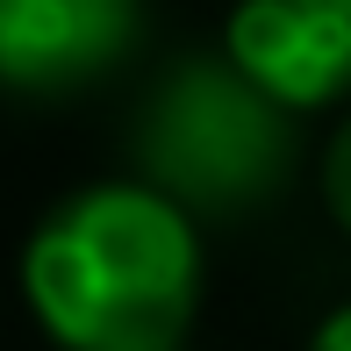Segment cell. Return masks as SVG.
<instances>
[{
    "mask_svg": "<svg viewBox=\"0 0 351 351\" xmlns=\"http://www.w3.org/2000/svg\"><path fill=\"white\" fill-rule=\"evenodd\" d=\"M136 151L165 201L230 215L258 208L287 180L294 136H287V108L258 93L230 58H186L143 101Z\"/></svg>",
    "mask_w": 351,
    "mask_h": 351,
    "instance_id": "cell-2",
    "label": "cell"
},
{
    "mask_svg": "<svg viewBox=\"0 0 351 351\" xmlns=\"http://www.w3.org/2000/svg\"><path fill=\"white\" fill-rule=\"evenodd\" d=\"M323 194H330V215L351 230V122L337 130V143H330V158H323Z\"/></svg>",
    "mask_w": 351,
    "mask_h": 351,
    "instance_id": "cell-5",
    "label": "cell"
},
{
    "mask_svg": "<svg viewBox=\"0 0 351 351\" xmlns=\"http://www.w3.org/2000/svg\"><path fill=\"white\" fill-rule=\"evenodd\" d=\"M308 351H351V308H337V315H330V323L308 337Z\"/></svg>",
    "mask_w": 351,
    "mask_h": 351,
    "instance_id": "cell-6",
    "label": "cell"
},
{
    "mask_svg": "<svg viewBox=\"0 0 351 351\" xmlns=\"http://www.w3.org/2000/svg\"><path fill=\"white\" fill-rule=\"evenodd\" d=\"M22 287L65 351H180L201 301V237L158 186H93L29 237Z\"/></svg>",
    "mask_w": 351,
    "mask_h": 351,
    "instance_id": "cell-1",
    "label": "cell"
},
{
    "mask_svg": "<svg viewBox=\"0 0 351 351\" xmlns=\"http://www.w3.org/2000/svg\"><path fill=\"white\" fill-rule=\"evenodd\" d=\"M230 65L280 108H330L351 93V0H237Z\"/></svg>",
    "mask_w": 351,
    "mask_h": 351,
    "instance_id": "cell-3",
    "label": "cell"
},
{
    "mask_svg": "<svg viewBox=\"0 0 351 351\" xmlns=\"http://www.w3.org/2000/svg\"><path fill=\"white\" fill-rule=\"evenodd\" d=\"M136 36V0H0V79L79 86Z\"/></svg>",
    "mask_w": 351,
    "mask_h": 351,
    "instance_id": "cell-4",
    "label": "cell"
}]
</instances>
